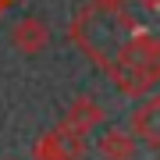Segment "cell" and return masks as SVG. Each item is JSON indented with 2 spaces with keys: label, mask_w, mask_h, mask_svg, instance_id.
<instances>
[{
  "label": "cell",
  "mask_w": 160,
  "mask_h": 160,
  "mask_svg": "<svg viewBox=\"0 0 160 160\" xmlns=\"http://www.w3.org/2000/svg\"><path fill=\"white\" fill-rule=\"evenodd\" d=\"M86 153V139L75 135L68 128H53V132H43L32 146V157L36 160H82Z\"/></svg>",
  "instance_id": "1"
},
{
  "label": "cell",
  "mask_w": 160,
  "mask_h": 160,
  "mask_svg": "<svg viewBox=\"0 0 160 160\" xmlns=\"http://www.w3.org/2000/svg\"><path fill=\"white\" fill-rule=\"evenodd\" d=\"M96 153H100V160H135L139 146H135V135H132V132L107 128L96 139Z\"/></svg>",
  "instance_id": "7"
},
{
  "label": "cell",
  "mask_w": 160,
  "mask_h": 160,
  "mask_svg": "<svg viewBox=\"0 0 160 160\" xmlns=\"http://www.w3.org/2000/svg\"><path fill=\"white\" fill-rule=\"evenodd\" d=\"M132 135L142 139L149 149L160 146V96H153V92H149L146 103L135 110V118H132Z\"/></svg>",
  "instance_id": "6"
},
{
  "label": "cell",
  "mask_w": 160,
  "mask_h": 160,
  "mask_svg": "<svg viewBox=\"0 0 160 160\" xmlns=\"http://www.w3.org/2000/svg\"><path fill=\"white\" fill-rule=\"evenodd\" d=\"M107 71L114 78V86L121 96H149L160 82V68H135V64H121V61H107Z\"/></svg>",
  "instance_id": "2"
},
{
  "label": "cell",
  "mask_w": 160,
  "mask_h": 160,
  "mask_svg": "<svg viewBox=\"0 0 160 160\" xmlns=\"http://www.w3.org/2000/svg\"><path fill=\"white\" fill-rule=\"evenodd\" d=\"M103 121V107L92 96H75L71 100V107L64 110V121H61V128H68V132H75V135H82L86 139L92 128H96Z\"/></svg>",
  "instance_id": "5"
},
{
  "label": "cell",
  "mask_w": 160,
  "mask_h": 160,
  "mask_svg": "<svg viewBox=\"0 0 160 160\" xmlns=\"http://www.w3.org/2000/svg\"><path fill=\"white\" fill-rule=\"evenodd\" d=\"M121 64H135V68H160V39L153 32H132L125 43L118 46Z\"/></svg>",
  "instance_id": "3"
},
{
  "label": "cell",
  "mask_w": 160,
  "mask_h": 160,
  "mask_svg": "<svg viewBox=\"0 0 160 160\" xmlns=\"http://www.w3.org/2000/svg\"><path fill=\"white\" fill-rule=\"evenodd\" d=\"M11 46L18 53H29V57H36V53H43L46 46H50V25L43 22V18H22V22L11 29Z\"/></svg>",
  "instance_id": "4"
}]
</instances>
